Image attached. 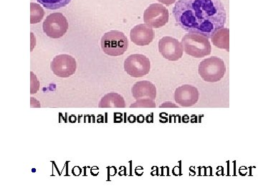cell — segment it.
<instances>
[{"instance_id":"6da1fadb","label":"cell","mask_w":258,"mask_h":194,"mask_svg":"<svg viewBox=\"0 0 258 194\" xmlns=\"http://www.w3.org/2000/svg\"><path fill=\"white\" fill-rule=\"evenodd\" d=\"M178 25L188 32L211 38L226 23V10L220 0H178L173 8Z\"/></svg>"},{"instance_id":"7a4b0ae2","label":"cell","mask_w":258,"mask_h":194,"mask_svg":"<svg viewBox=\"0 0 258 194\" xmlns=\"http://www.w3.org/2000/svg\"><path fill=\"white\" fill-rule=\"evenodd\" d=\"M183 48L187 55L201 59L210 55L212 46L208 37L196 32H188L181 40Z\"/></svg>"},{"instance_id":"3957f363","label":"cell","mask_w":258,"mask_h":194,"mask_svg":"<svg viewBox=\"0 0 258 194\" xmlns=\"http://www.w3.org/2000/svg\"><path fill=\"white\" fill-rule=\"evenodd\" d=\"M198 71L202 79L206 82H218L225 76L226 66L222 59L212 56L200 62Z\"/></svg>"},{"instance_id":"277c9868","label":"cell","mask_w":258,"mask_h":194,"mask_svg":"<svg viewBox=\"0 0 258 194\" xmlns=\"http://www.w3.org/2000/svg\"><path fill=\"white\" fill-rule=\"evenodd\" d=\"M128 47V38L124 33L111 30L105 33L101 38V48L104 54L110 56L123 55Z\"/></svg>"},{"instance_id":"5b68a950","label":"cell","mask_w":258,"mask_h":194,"mask_svg":"<svg viewBox=\"0 0 258 194\" xmlns=\"http://www.w3.org/2000/svg\"><path fill=\"white\" fill-rule=\"evenodd\" d=\"M43 31L51 38H60L63 36L69 29V22L61 13H52L44 21Z\"/></svg>"},{"instance_id":"8992f818","label":"cell","mask_w":258,"mask_h":194,"mask_svg":"<svg viewBox=\"0 0 258 194\" xmlns=\"http://www.w3.org/2000/svg\"><path fill=\"white\" fill-rule=\"evenodd\" d=\"M151 63L147 56L142 54L129 56L124 61L125 72L134 78H141L149 74Z\"/></svg>"},{"instance_id":"52a82bcc","label":"cell","mask_w":258,"mask_h":194,"mask_svg":"<svg viewBox=\"0 0 258 194\" xmlns=\"http://www.w3.org/2000/svg\"><path fill=\"white\" fill-rule=\"evenodd\" d=\"M169 10L161 4H152L144 11V21L151 28H159L169 22Z\"/></svg>"},{"instance_id":"ba28073f","label":"cell","mask_w":258,"mask_h":194,"mask_svg":"<svg viewBox=\"0 0 258 194\" xmlns=\"http://www.w3.org/2000/svg\"><path fill=\"white\" fill-rule=\"evenodd\" d=\"M50 69L58 77L69 78L76 73L77 64L72 56L60 54L54 58L50 64Z\"/></svg>"},{"instance_id":"9c48e42d","label":"cell","mask_w":258,"mask_h":194,"mask_svg":"<svg viewBox=\"0 0 258 194\" xmlns=\"http://www.w3.org/2000/svg\"><path fill=\"white\" fill-rule=\"evenodd\" d=\"M159 51L165 59L176 61L182 58L184 48L179 40L172 37H162L159 41Z\"/></svg>"},{"instance_id":"30bf717a","label":"cell","mask_w":258,"mask_h":194,"mask_svg":"<svg viewBox=\"0 0 258 194\" xmlns=\"http://www.w3.org/2000/svg\"><path fill=\"white\" fill-rule=\"evenodd\" d=\"M200 98L198 88L192 85L184 84L179 86L174 92V100L178 105L183 107H189L196 105Z\"/></svg>"},{"instance_id":"8fae6325","label":"cell","mask_w":258,"mask_h":194,"mask_svg":"<svg viewBox=\"0 0 258 194\" xmlns=\"http://www.w3.org/2000/svg\"><path fill=\"white\" fill-rule=\"evenodd\" d=\"M132 41L139 46L149 45L154 40V32L151 27L146 24L136 25L130 32Z\"/></svg>"},{"instance_id":"7c38bea8","label":"cell","mask_w":258,"mask_h":194,"mask_svg":"<svg viewBox=\"0 0 258 194\" xmlns=\"http://www.w3.org/2000/svg\"><path fill=\"white\" fill-rule=\"evenodd\" d=\"M132 95L136 100H155L157 97V88L149 81H141L134 83L132 87Z\"/></svg>"},{"instance_id":"4fadbf2b","label":"cell","mask_w":258,"mask_h":194,"mask_svg":"<svg viewBox=\"0 0 258 194\" xmlns=\"http://www.w3.org/2000/svg\"><path fill=\"white\" fill-rule=\"evenodd\" d=\"M100 108H124V98L115 92L107 93L99 102Z\"/></svg>"},{"instance_id":"5bb4252c","label":"cell","mask_w":258,"mask_h":194,"mask_svg":"<svg viewBox=\"0 0 258 194\" xmlns=\"http://www.w3.org/2000/svg\"><path fill=\"white\" fill-rule=\"evenodd\" d=\"M211 40L213 45L218 48L227 51L230 50V30L228 28L219 29L212 35Z\"/></svg>"},{"instance_id":"9a60e30c","label":"cell","mask_w":258,"mask_h":194,"mask_svg":"<svg viewBox=\"0 0 258 194\" xmlns=\"http://www.w3.org/2000/svg\"><path fill=\"white\" fill-rule=\"evenodd\" d=\"M44 8L48 10H57L67 6L71 0H37Z\"/></svg>"},{"instance_id":"2e32d148","label":"cell","mask_w":258,"mask_h":194,"mask_svg":"<svg viewBox=\"0 0 258 194\" xmlns=\"http://www.w3.org/2000/svg\"><path fill=\"white\" fill-rule=\"evenodd\" d=\"M30 8H31V15H30V23L31 24H36L40 23L43 18L44 10L38 4L35 3H31L30 4Z\"/></svg>"},{"instance_id":"e0dca14e","label":"cell","mask_w":258,"mask_h":194,"mask_svg":"<svg viewBox=\"0 0 258 194\" xmlns=\"http://www.w3.org/2000/svg\"><path fill=\"white\" fill-rule=\"evenodd\" d=\"M131 108H154L156 104L154 100H137L135 103L131 105Z\"/></svg>"},{"instance_id":"ac0fdd59","label":"cell","mask_w":258,"mask_h":194,"mask_svg":"<svg viewBox=\"0 0 258 194\" xmlns=\"http://www.w3.org/2000/svg\"><path fill=\"white\" fill-rule=\"evenodd\" d=\"M157 1L162 3V4L166 5V6H170V5L175 3L176 0H157Z\"/></svg>"}]
</instances>
